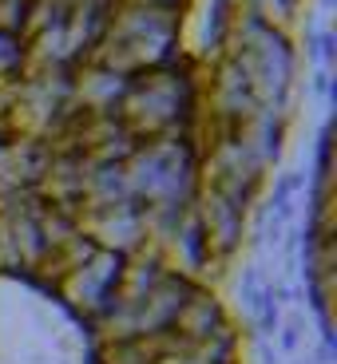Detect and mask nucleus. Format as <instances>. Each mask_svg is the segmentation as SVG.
Here are the masks:
<instances>
[{
	"label": "nucleus",
	"instance_id": "obj_1",
	"mask_svg": "<svg viewBox=\"0 0 337 364\" xmlns=\"http://www.w3.org/2000/svg\"><path fill=\"white\" fill-rule=\"evenodd\" d=\"M115 269H119V254H108V250H95L80 269L64 273L60 282L52 285L56 297L68 301L80 317L95 321L111 301V285H115Z\"/></svg>",
	"mask_w": 337,
	"mask_h": 364
},
{
	"label": "nucleus",
	"instance_id": "obj_3",
	"mask_svg": "<svg viewBox=\"0 0 337 364\" xmlns=\"http://www.w3.org/2000/svg\"><path fill=\"white\" fill-rule=\"evenodd\" d=\"M100 364H151L139 341H119V345H100Z\"/></svg>",
	"mask_w": 337,
	"mask_h": 364
},
{
	"label": "nucleus",
	"instance_id": "obj_2",
	"mask_svg": "<svg viewBox=\"0 0 337 364\" xmlns=\"http://www.w3.org/2000/svg\"><path fill=\"white\" fill-rule=\"evenodd\" d=\"M167 328L179 341H187V345H199V341L219 337L222 328H227V317H222V305L214 301V293L202 289V285H191V293L182 297V305L175 309Z\"/></svg>",
	"mask_w": 337,
	"mask_h": 364
}]
</instances>
